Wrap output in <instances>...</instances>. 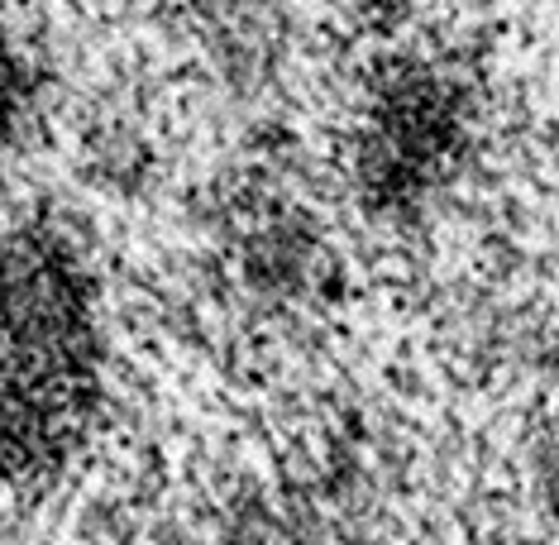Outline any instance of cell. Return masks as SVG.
I'll return each instance as SVG.
<instances>
[{
  "label": "cell",
  "instance_id": "1",
  "mask_svg": "<svg viewBox=\"0 0 559 545\" xmlns=\"http://www.w3.org/2000/svg\"><path fill=\"white\" fill-rule=\"evenodd\" d=\"M478 86L450 58L397 48L354 96L349 177L378 215L426 211L460 182L478 144Z\"/></svg>",
  "mask_w": 559,
  "mask_h": 545
},
{
  "label": "cell",
  "instance_id": "2",
  "mask_svg": "<svg viewBox=\"0 0 559 545\" xmlns=\"http://www.w3.org/2000/svg\"><path fill=\"white\" fill-rule=\"evenodd\" d=\"M48 72L24 29L0 5V144H20L44 125Z\"/></svg>",
  "mask_w": 559,
  "mask_h": 545
},
{
  "label": "cell",
  "instance_id": "3",
  "mask_svg": "<svg viewBox=\"0 0 559 545\" xmlns=\"http://www.w3.org/2000/svg\"><path fill=\"white\" fill-rule=\"evenodd\" d=\"M359 5H368L373 15H397V10H406L412 0H359Z\"/></svg>",
  "mask_w": 559,
  "mask_h": 545
}]
</instances>
